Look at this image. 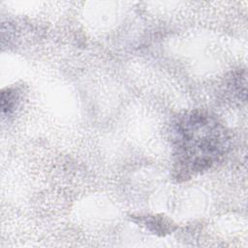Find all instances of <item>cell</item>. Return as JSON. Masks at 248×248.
<instances>
[{
    "label": "cell",
    "mask_w": 248,
    "mask_h": 248,
    "mask_svg": "<svg viewBox=\"0 0 248 248\" xmlns=\"http://www.w3.org/2000/svg\"><path fill=\"white\" fill-rule=\"evenodd\" d=\"M174 170L179 178L210 169L227 152L225 127L208 112L191 110L178 116L172 127Z\"/></svg>",
    "instance_id": "cell-1"
}]
</instances>
